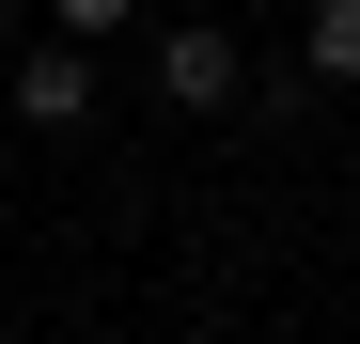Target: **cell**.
Masks as SVG:
<instances>
[{"mask_svg":"<svg viewBox=\"0 0 360 344\" xmlns=\"http://www.w3.org/2000/svg\"><path fill=\"white\" fill-rule=\"evenodd\" d=\"M235 79H251V47H235V32H204V16L157 32V94H172V110H235Z\"/></svg>","mask_w":360,"mask_h":344,"instance_id":"obj_2","label":"cell"},{"mask_svg":"<svg viewBox=\"0 0 360 344\" xmlns=\"http://www.w3.org/2000/svg\"><path fill=\"white\" fill-rule=\"evenodd\" d=\"M0 110H16V126H47V141H63V126H94V63H79L63 32H47V47H16V63H0Z\"/></svg>","mask_w":360,"mask_h":344,"instance_id":"obj_1","label":"cell"},{"mask_svg":"<svg viewBox=\"0 0 360 344\" xmlns=\"http://www.w3.org/2000/svg\"><path fill=\"white\" fill-rule=\"evenodd\" d=\"M297 79H360V0H314L297 16Z\"/></svg>","mask_w":360,"mask_h":344,"instance_id":"obj_3","label":"cell"}]
</instances>
